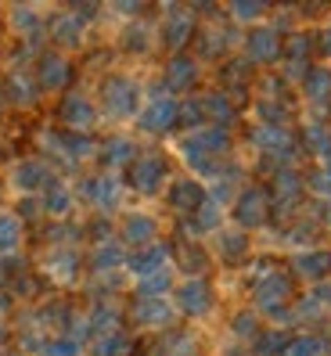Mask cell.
Segmentation results:
<instances>
[{
    "instance_id": "6da1fadb",
    "label": "cell",
    "mask_w": 331,
    "mask_h": 356,
    "mask_svg": "<svg viewBox=\"0 0 331 356\" xmlns=\"http://www.w3.org/2000/svg\"><path fill=\"white\" fill-rule=\"evenodd\" d=\"M15 241H18V220L15 216H0V252L15 248Z\"/></svg>"
},
{
    "instance_id": "7a4b0ae2",
    "label": "cell",
    "mask_w": 331,
    "mask_h": 356,
    "mask_svg": "<svg viewBox=\"0 0 331 356\" xmlns=\"http://www.w3.org/2000/svg\"><path fill=\"white\" fill-rule=\"evenodd\" d=\"M0 342H4V324H0Z\"/></svg>"
}]
</instances>
